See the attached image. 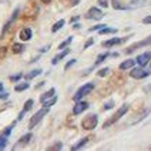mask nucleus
I'll list each match as a JSON object with an SVG mask.
<instances>
[{"label": "nucleus", "instance_id": "nucleus-14", "mask_svg": "<svg viewBox=\"0 0 151 151\" xmlns=\"http://www.w3.org/2000/svg\"><path fill=\"white\" fill-rule=\"evenodd\" d=\"M33 104H34V101L32 100V99H30V100H27V101H26V104H24V109H23V111L20 113V116H19V120H22V117L24 116V113H27L29 110L32 109V107H33Z\"/></svg>", "mask_w": 151, "mask_h": 151}, {"label": "nucleus", "instance_id": "nucleus-5", "mask_svg": "<svg viewBox=\"0 0 151 151\" xmlns=\"http://www.w3.org/2000/svg\"><path fill=\"white\" fill-rule=\"evenodd\" d=\"M148 44H151V37H147L145 40H143V42H137L134 43L133 46H130L128 49L126 50V53L128 54V53H133V51H135L137 49H141V47H145V46H148Z\"/></svg>", "mask_w": 151, "mask_h": 151}, {"label": "nucleus", "instance_id": "nucleus-29", "mask_svg": "<svg viewBox=\"0 0 151 151\" xmlns=\"http://www.w3.org/2000/svg\"><path fill=\"white\" fill-rule=\"evenodd\" d=\"M61 147H63V144L57 143V144H54V145H51V147H49V150H61Z\"/></svg>", "mask_w": 151, "mask_h": 151}, {"label": "nucleus", "instance_id": "nucleus-41", "mask_svg": "<svg viewBox=\"0 0 151 151\" xmlns=\"http://www.w3.org/2000/svg\"><path fill=\"white\" fill-rule=\"evenodd\" d=\"M0 90H3V84L0 83Z\"/></svg>", "mask_w": 151, "mask_h": 151}, {"label": "nucleus", "instance_id": "nucleus-26", "mask_svg": "<svg viewBox=\"0 0 151 151\" xmlns=\"http://www.w3.org/2000/svg\"><path fill=\"white\" fill-rule=\"evenodd\" d=\"M6 145H7V137L6 135H1L0 137V150H3Z\"/></svg>", "mask_w": 151, "mask_h": 151}, {"label": "nucleus", "instance_id": "nucleus-19", "mask_svg": "<svg viewBox=\"0 0 151 151\" xmlns=\"http://www.w3.org/2000/svg\"><path fill=\"white\" fill-rule=\"evenodd\" d=\"M63 26H64V20H59V22H57L56 24H54L53 27H51V32H53V33L59 32V30L61 29V27H63Z\"/></svg>", "mask_w": 151, "mask_h": 151}, {"label": "nucleus", "instance_id": "nucleus-18", "mask_svg": "<svg viewBox=\"0 0 151 151\" xmlns=\"http://www.w3.org/2000/svg\"><path fill=\"white\" fill-rule=\"evenodd\" d=\"M88 140H90L88 137H84L83 140H80V143H77L76 145H73V147H71V150H80L83 145H86V144H87V141H88Z\"/></svg>", "mask_w": 151, "mask_h": 151}, {"label": "nucleus", "instance_id": "nucleus-35", "mask_svg": "<svg viewBox=\"0 0 151 151\" xmlns=\"http://www.w3.org/2000/svg\"><path fill=\"white\" fill-rule=\"evenodd\" d=\"M76 61H77V60H74V59H73V60H70V61H68L67 64H66V70H67V68H70V67H71V66L74 64Z\"/></svg>", "mask_w": 151, "mask_h": 151}, {"label": "nucleus", "instance_id": "nucleus-31", "mask_svg": "<svg viewBox=\"0 0 151 151\" xmlns=\"http://www.w3.org/2000/svg\"><path fill=\"white\" fill-rule=\"evenodd\" d=\"M107 73H109V68H101V70L99 71V73H97V74L100 76V77H104V76L107 74Z\"/></svg>", "mask_w": 151, "mask_h": 151}, {"label": "nucleus", "instance_id": "nucleus-36", "mask_svg": "<svg viewBox=\"0 0 151 151\" xmlns=\"http://www.w3.org/2000/svg\"><path fill=\"white\" fill-rule=\"evenodd\" d=\"M7 97H9L7 93H1V94H0V99H1V100H6Z\"/></svg>", "mask_w": 151, "mask_h": 151}, {"label": "nucleus", "instance_id": "nucleus-23", "mask_svg": "<svg viewBox=\"0 0 151 151\" xmlns=\"http://www.w3.org/2000/svg\"><path fill=\"white\" fill-rule=\"evenodd\" d=\"M113 7L116 9V10H117V9L118 10H127V6H123L118 0H113Z\"/></svg>", "mask_w": 151, "mask_h": 151}, {"label": "nucleus", "instance_id": "nucleus-8", "mask_svg": "<svg viewBox=\"0 0 151 151\" xmlns=\"http://www.w3.org/2000/svg\"><path fill=\"white\" fill-rule=\"evenodd\" d=\"M103 16H104V14H103V12H101L100 9H97V7H91L88 12H87V14H86L87 19H94V20H100Z\"/></svg>", "mask_w": 151, "mask_h": 151}, {"label": "nucleus", "instance_id": "nucleus-38", "mask_svg": "<svg viewBox=\"0 0 151 151\" xmlns=\"http://www.w3.org/2000/svg\"><path fill=\"white\" fill-rule=\"evenodd\" d=\"M70 4L71 6H77L78 4V0H70Z\"/></svg>", "mask_w": 151, "mask_h": 151}, {"label": "nucleus", "instance_id": "nucleus-20", "mask_svg": "<svg viewBox=\"0 0 151 151\" xmlns=\"http://www.w3.org/2000/svg\"><path fill=\"white\" fill-rule=\"evenodd\" d=\"M40 73H42V70H40V68H36V70H33V71H30L29 74L26 76V78H27V80H32V78H34L36 76H39Z\"/></svg>", "mask_w": 151, "mask_h": 151}, {"label": "nucleus", "instance_id": "nucleus-17", "mask_svg": "<svg viewBox=\"0 0 151 151\" xmlns=\"http://www.w3.org/2000/svg\"><path fill=\"white\" fill-rule=\"evenodd\" d=\"M30 140H32V134H30V133H29V134H26V135H23V137L19 140V144L16 145V148L19 147V145H24V144H27Z\"/></svg>", "mask_w": 151, "mask_h": 151}, {"label": "nucleus", "instance_id": "nucleus-10", "mask_svg": "<svg viewBox=\"0 0 151 151\" xmlns=\"http://www.w3.org/2000/svg\"><path fill=\"white\" fill-rule=\"evenodd\" d=\"M127 40V37H121V39H110L107 42H103L104 47H113V46H118L121 43H124Z\"/></svg>", "mask_w": 151, "mask_h": 151}, {"label": "nucleus", "instance_id": "nucleus-34", "mask_svg": "<svg viewBox=\"0 0 151 151\" xmlns=\"http://www.w3.org/2000/svg\"><path fill=\"white\" fill-rule=\"evenodd\" d=\"M19 78H22V74H16V76H12V77H10L12 81H17Z\"/></svg>", "mask_w": 151, "mask_h": 151}, {"label": "nucleus", "instance_id": "nucleus-30", "mask_svg": "<svg viewBox=\"0 0 151 151\" xmlns=\"http://www.w3.org/2000/svg\"><path fill=\"white\" fill-rule=\"evenodd\" d=\"M113 106H114V101L113 100H110L107 104H104V110H110V109H113Z\"/></svg>", "mask_w": 151, "mask_h": 151}, {"label": "nucleus", "instance_id": "nucleus-15", "mask_svg": "<svg viewBox=\"0 0 151 151\" xmlns=\"http://www.w3.org/2000/svg\"><path fill=\"white\" fill-rule=\"evenodd\" d=\"M54 94H56V90H54V88H50L49 91H46V93H44V94L42 96V97H40V101H42V103H44V101H47L49 99H51V97H53Z\"/></svg>", "mask_w": 151, "mask_h": 151}, {"label": "nucleus", "instance_id": "nucleus-1", "mask_svg": "<svg viewBox=\"0 0 151 151\" xmlns=\"http://www.w3.org/2000/svg\"><path fill=\"white\" fill-rule=\"evenodd\" d=\"M127 111H128V106H123V107H120V109H118L117 111H116V113H114V114H113V116H111V117L106 121V123H104V126H103V127L106 128V127H110L111 124H114L116 121H118L120 118L126 114Z\"/></svg>", "mask_w": 151, "mask_h": 151}, {"label": "nucleus", "instance_id": "nucleus-39", "mask_svg": "<svg viewBox=\"0 0 151 151\" xmlns=\"http://www.w3.org/2000/svg\"><path fill=\"white\" fill-rule=\"evenodd\" d=\"M100 4H101V6H104V7H107V1H103V0H100Z\"/></svg>", "mask_w": 151, "mask_h": 151}, {"label": "nucleus", "instance_id": "nucleus-25", "mask_svg": "<svg viewBox=\"0 0 151 151\" xmlns=\"http://www.w3.org/2000/svg\"><path fill=\"white\" fill-rule=\"evenodd\" d=\"M27 88H29V84L27 83L17 84L16 87H14V90H16V91H23V90H27Z\"/></svg>", "mask_w": 151, "mask_h": 151}, {"label": "nucleus", "instance_id": "nucleus-28", "mask_svg": "<svg viewBox=\"0 0 151 151\" xmlns=\"http://www.w3.org/2000/svg\"><path fill=\"white\" fill-rule=\"evenodd\" d=\"M71 40H73V37H68V39L66 40V42H63L61 44H60V46H59V49H64V47H67L68 44L71 43Z\"/></svg>", "mask_w": 151, "mask_h": 151}, {"label": "nucleus", "instance_id": "nucleus-2", "mask_svg": "<svg viewBox=\"0 0 151 151\" xmlns=\"http://www.w3.org/2000/svg\"><path fill=\"white\" fill-rule=\"evenodd\" d=\"M93 88H94V84L93 83H87V84H83L77 91H76V94L73 96V100L74 101H78V100H81L84 96H87L88 93H91L93 91Z\"/></svg>", "mask_w": 151, "mask_h": 151}, {"label": "nucleus", "instance_id": "nucleus-7", "mask_svg": "<svg viewBox=\"0 0 151 151\" xmlns=\"http://www.w3.org/2000/svg\"><path fill=\"white\" fill-rule=\"evenodd\" d=\"M150 74L148 71H145L141 66L137 68H133L131 71H130V76L133 77V78H144V77H147V76Z\"/></svg>", "mask_w": 151, "mask_h": 151}, {"label": "nucleus", "instance_id": "nucleus-13", "mask_svg": "<svg viewBox=\"0 0 151 151\" xmlns=\"http://www.w3.org/2000/svg\"><path fill=\"white\" fill-rule=\"evenodd\" d=\"M68 53H70V50H68V49H66L64 51H61V53H59V54H57L56 57H53V60H51V63H53V64H57V63H59V60L64 59V57L67 56Z\"/></svg>", "mask_w": 151, "mask_h": 151}, {"label": "nucleus", "instance_id": "nucleus-33", "mask_svg": "<svg viewBox=\"0 0 151 151\" xmlns=\"http://www.w3.org/2000/svg\"><path fill=\"white\" fill-rule=\"evenodd\" d=\"M143 23L144 24H151V16H147L143 19Z\"/></svg>", "mask_w": 151, "mask_h": 151}, {"label": "nucleus", "instance_id": "nucleus-22", "mask_svg": "<svg viewBox=\"0 0 151 151\" xmlns=\"http://www.w3.org/2000/svg\"><path fill=\"white\" fill-rule=\"evenodd\" d=\"M12 49H13V53H22V51L24 50V46L23 44H19V43H14Z\"/></svg>", "mask_w": 151, "mask_h": 151}, {"label": "nucleus", "instance_id": "nucleus-16", "mask_svg": "<svg viewBox=\"0 0 151 151\" xmlns=\"http://www.w3.org/2000/svg\"><path fill=\"white\" fill-rule=\"evenodd\" d=\"M134 60H131V59H128L126 60V61H123L121 64H120V70H127V68H131L133 66H134Z\"/></svg>", "mask_w": 151, "mask_h": 151}, {"label": "nucleus", "instance_id": "nucleus-3", "mask_svg": "<svg viewBox=\"0 0 151 151\" xmlns=\"http://www.w3.org/2000/svg\"><path fill=\"white\" fill-rule=\"evenodd\" d=\"M97 124H99V118H97L96 114H88L81 121V127H83L84 130H94L97 127Z\"/></svg>", "mask_w": 151, "mask_h": 151}, {"label": "nucleus", "instance_id": "nucleus-32", "mask_svg": "<svg viewBox=\"0 0 151 151\" xmlns=\"http://www.w3.org/2000/svg\"><path fill=\"white\" fill-rule=\"evenodd\" d=\"M103 27H104V24H99V26H94V27H91V29H90V32H96V30H97V32H99V30H100V29H103Z\"/></svg>", "mask_w": 151, "mask_h": 151}, {"label": "nucleus", "instance_id": "nucleus-37", "mask_svg": "<svg viewBox=\"0 0 151 151\" xmlns=\"http://www.w3.org/2000/svg\"><path fill=\"white\" fill-rule=\"evenodd\" d=\"M93 42H94V40H88V42L86 43V46H84V49H87V47H90V46H91V44H93Z\"/></svg>", "mask_w": 151, "mask_h": 151}, {"label": "nucleus", "instance_id": "nucleus-4", "mask_svg": "<svg viewBox=\"0 0 151 151\" xmlns=\"http://www.w3.org/2000/svg\"><path fill=\"white\" fill-rule=\"evenodd\" d=\"M49 109H50V107H44V106H43V109L39 110V111L34 114L33 117H32L30 123H29V128H30V130H32L34 126H37V123H40V121H42V118L44 117L47 113H49Z\"/></svg>", "mask_w": 151, "mask_h": 151}, {"label": "nucleus", "instance_id": "nucleus-40", "mask_svg": "<svg viewBox=\"0 0 151 151\" xmlns=\"http://www.w3.org/2000/svg\"><path fill=\"white\" fill-rule=\"evenodd\" d=\"M42 1H43V3H46V4H49V3H50L51 0H42Z\"/></svg>", "mask_w": 151, "mask_h": 151}, {"label": "nucleus", "instance_id": "nucleus-9", "mask_svg": "<svg viewBox=\"0 0 151 151\" xmlns=\"http://www.w3.org/2000/svg\"><path fill=\"white\" fill-rule=\"evenodd\" d=\"M148 3H150V0H133V1H131L130 4H127V10L143 7V6H147Z\"/></svg>", "mask_w": 151, "mask_h": 151}, {"label": "nucleus", "instance_id": "nucleus-24", "mask_svg": "<svg viewBox=\"0 0 151 151\" xmlns=\"http://www.w3.org/2000/svg\"><path fill=\"white\" fill-rule=\"evenodd\" d=\"M56 101H57V97H56V96H53L50 100L44 101V103H43V106H44V107H51L53 104H56Z\"/></svg>", "mask_w": 151, "mask_h": 151}, {"label": "nucleus", "instance_id": "nucleus-21", "mask_svg": "<svg viewBox=\"0 0 151 151\" xmlns=\"http://www.w3.org/2000/svg\"><path fill=\"white\" fill-rule=\"evenodd\" d=\"M100 32V34H109V33H117V29H109V27H103V29H100L99 30Z\"/></svg>", "mask_w": 151, "mask_h": 151}, {"label": "nucleus", "instance_id": "nucleus-6", "mask_svg": "<svg viewBox=\"0 0 151 151\" xmlns=\"http://www.w3.org/2000/svg\"><path fill=\"white\" fill-rule=\"evenodd\" d=\"M151 60V51H145L143 54H138V57L135 59V63H138V66H147L148 64V61Z\"/></svg>", "mask_w": 151, "mask_h": 151}, {"label": "nucleus", "instance_id": "nucleus-11", "mask_svg": "<svg viewBox=\"0 0 151 151\" xmlns=\"http://www.w3.org/2000/svg\"><path fill=\"white\" fill-rule=\"evenodd\" d=\"M87 109H88V103L78 100V103L76 104L74 109H73V113H74V114H80V113H83L84 110H87Z\"/></svg>", "mask_w": 151, "mask_h": 151}, {"label": "nucleus", "instance_id": "nucleus-27", "mask_svg": "<svg viewBox=\"0 0 151 151\" xmlns=\"http://www.w3.org/2000/svg\"><path fill=\"white\" fill-rule=\"evenodd\" d=\"M107 56H109V53H104V54H100L99 56V59H97V61H96V66L97 64H100V63H103V60L107 59Z\"/></svg>", "mask_w": 151, "mask_h": 151}, {"label": "nucleus", "instance_id": "nucleus-12", "mask_svg": "<svg viewBox=\"0 0 151 151\" xmlns=\"http://www.w3.org/2000/svg\"><path fill=\"white\" fill-rule=\"evenodd\" d=\"M32 29H29V27H24L23 30H20V34H19V37H20V40H23V42H27V40H30L32 39Z\"/></svg>", "mask_w": 151, "mask_h": 151}]
</instances>
